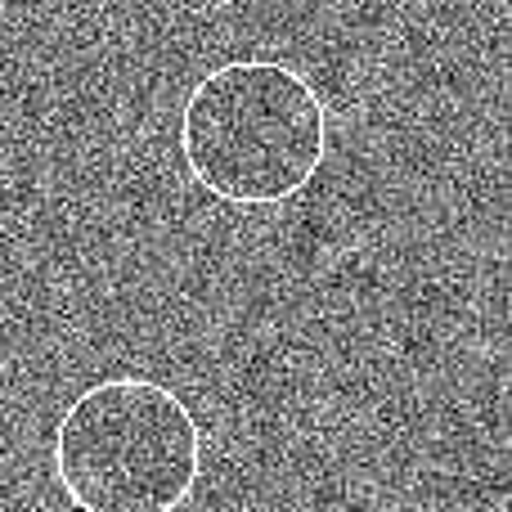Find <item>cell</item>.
I'll list each match as a JSON object with an SVG mask.
<instances>
[{
    "mask_svg": "<svg viewBox=\"0 0 512 512\" xmlns=\"http://www.w3.org/2000/svg\"><path fill=\"white\" fill-rule=\"evenodd\" d=\"M180 158L198 189L225 207H279L328 158V108L279 59H230L180 108Z\"/></svg>",
    "mask_w": 512,
    "mask_h": 512,
    "instance_id": "obj_1",
    "label": "cell"
},
{
    "mask_svg": "<svg viewBox=\"0 0 512 512\" xmlns=\"http://www.w3.org/2000/svg\"><path fill=\"white\" fill-rule=\"evenodd\" d=\"M59 490L81 512H180L203 477V427L158 378H99L50 441Z\"/></svg>",
    "mask_w": 512,
    "mask_h": 512,
    "instance_id": "obj_2",
    "label": "cell"
}]
</instances>
